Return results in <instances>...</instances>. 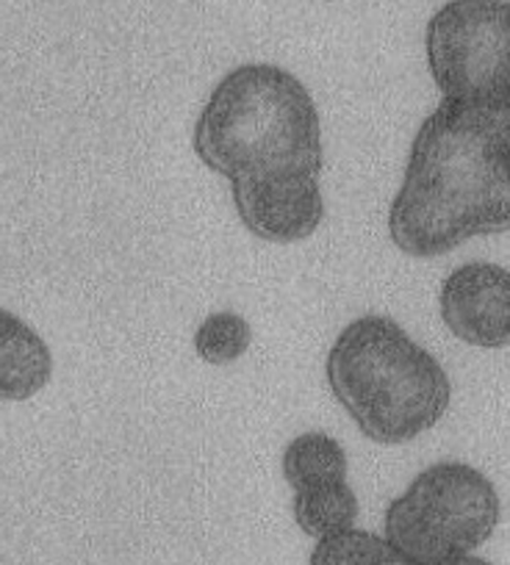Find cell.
Returning <instances> with one entry per match:
<instances>
[{"label": "cell", "mask_w": 510, "mask_h": 565, "mask_svg": "<svg viewBox=\"0 0 510 565\" xmlns=\"http://www.w3.org/2000/svg\"><path fill=\"white\" fill-rule=\"evenodd\" d=\"M510 231V97H444L411 141L389 236L411 258H438Z\"/></svg>", "instance_id": "6da1fadb"}, {"label": "cell", "mask_w": 510, "mask_h": 565, "mask_svg": "<svg viewBox=\"0 0 510 565\" xmlns=\"http://www.w3.org/2000/svg\"><path fill=\"white\" fill-rule=\"evenodd\" d=\"M192 150L216 175L322 172V122L297 75L247 62L222 75L192 130Z\"/></svg>", "instance_id": "7a4b0ae2"}, {"label": "cell", "mask_w": 510, "mask_h": 565, "mask_svg": "<svg viewBox=\"0 0 510 565\" xmlns=\"http://www.w3.org/2000/svg\"><path fill=\"white\" fill-rule=\"evenodd\" d=\"M325 377L363 438L383 447L425 436L453 399V383L436 355L380 313L341 328L328 350Z\"/></svg>", "instance_id": "3957f363"}, {"label": "cell", "mask_w": 510, "mask_h": 565, "mask_svg": "<svg viewBox=\"0 0 510 565\" xmlns=\"http://www.w3.org/2000/svg\"><path fill=\"white\" fill-rule=\"evenodd\" d=\"M502 515L493 482L475 466L442 460L427 466L392 499L383 537L419 565L475 554L493 535Z\"/></svg>", "instance_id": "277c9868"}, {"label": "cell", "mask_w": 510, "mask_h": 565, "mask_svg": "<svg viewBox=\"0 0 510 565\" xmlns=\"http://www.w3.org/2000/svg\"><path fill=\"white\" fill-rule=\"evenodd\" d=\"M425 51L442 97H510V0H447L427 20Z\"/></svg>", "instance_id": "5b68a950"}, {"label": "cell", "mask_w": 510, "mask_h": 565, "mask_svg": "<svg viewBox=\"0 0 510 565\" xmlns=\"http://www.w3.org/2000/svg\"><path fill=\"white\" fill-rule=\"evenodd\" d=\"M231 200L242 225L255 238L273 244H295L314 236L325 216L319 175L311 172L233 178Z\"/></svg>", "instance_id": "8992f818"}, {"label": "cell", "mask_w": 510, "mask_h": 565, "mask_svg": "<svg viewBox=\"0 0 510 565\" xmlns=\"http://www.w3.org/2000/svg\"><path fill=\"white\" fill-rule=\"evenodd\" d=\"M438 308L449 333L477 350L510 347V269L491 260L458 266L442 282Z\"/></svg>", "instance_id": "52a82bcc"}, {"label": "cell", "mask_w": 510, "mask_h": 565, "mask_svg": "<svg viewBox=\"0 0 510 565\" xmlns=\"http://www.w3.org/2000/svg\"><path fill=\"white\" fill-rule=\"evenodd\" d=\"M53 374L45 339L18 313L0 308V402H23L40 394Z\"/></svg>", "instance_id": "ba28073f"}, {"label": "cell", "mask_w": 510, "mask_h": 565, "mask_svg": "<svg viewBox=\"0 0 510 565\" xmlns=\"http://www.w3.org/2000/svg\"><path fill=\"white\" fill-rule=\"evenodd\" d=\"M297 526L308 537H328L355 526L358 497L347 480H325L302 486L291 499Z\"/></svg>", "instance_id": "9c48e42d"}, {"label": "cell", "mask_w": 510, "mask_h": 565, "mask_svg": "<svg viewBox=\"0 0 510 565\" xmlns=\"http://www.w3.org/2000/svg\"><path fill=\"white\" fill-rule=\"evenodd\" d=\"M280 471L291 491L325 480H347V452L333 436L319 430L291 438L280 458Z\"/></svg>", "instance_id": "30bf717a"}, {"label": "cell", "mask_w": 510, "mask_h": 565, "mask_svg": "<svg viewBox=\"0 0 510 565\" xmlns=\"http://www.w3.org/2000/svg\"><path fill=\"white\" fill-rule=\"evenodd\" d=\"M308 565H419L405 557L383 535L350 526L336 535L319 537Z\"/></svg>", "instance_id": "8fae6325"}, {"label": "cell", "mask_w": 510, "mask_h": 565, "mask_svg": "<svg viewBox=\"0 0 510 565\" xmlns=\"http://www.w3.org/2000/svg\"><path fill=\"white\" fill-rule=\"evenodd\" d=\"M253 344V328L242 313L216 311L194 330V352L209 366H231Z\"/></svg>", "instance_id": "7c38bea8"}, {"label": "cell", "mask_w": 510, "mask_h": 565, "mask_svg": "<svg viewBox=\"0 0 510 565\" xmlns=\"http://www.w3.org/2000/svg\"><path fill=\"white\" fill-rule=\"evenodd\" d=\"M438 565H493V563H488V559L477 557V554H460V557L444 559V563H438Z\"/></svg>", "instance_id": "4fadbf2b"}]
</instances>
